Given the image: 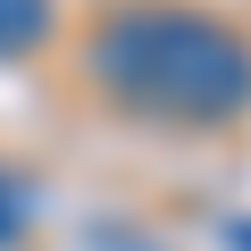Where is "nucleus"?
Wrapping results in <instances>:
<instances>
[{
  "mask_svg": "<svg viewBox=\"0 0 251 251\" xmlns=\"http://www.w3.org/2000/svg\"><path fill=\"white\" fill-rule=\"evenodd\" d=\"M59 42V0H0V59H34Z\"/></svg>",
  "mask_w": 251,
  "mask_h": 251,
  "instance_id": "nucleus-2",
  "label": "nucleus"
},
{
  "mask_svg": "<svg viewBox=\"0 0 251 251\" xmlns=\"http://www.w3.org/2000/svg\"><path fill=\"white\" fill-rule=\"evenodd\" d=\"M226 243H234V251H251V218H234V226H226Z\"/></svg>",
  "mask_w": 251,
  "mask_h": 251,
  "instance_id": "nucleus-4",
  "label": "nucleus"
},
{
  "mask_svg": "<svg viewBox=\"0 0 251 251\" xmlns=\"http://www.w3.org/2000/svg\"><path fill=\"white\" fill-rule=\"evenodd\" d=\"M84 84L159 126H234L251 117V34L193 0H126L84 34Z\"/></svg>",
  "mask_w": 251,
  "mask_h": 251,
  "instance_id": "nucleus-1",
  "label": "nucleus"
},
{
  "mask_svg": "<svg viewBox=\"0 0 251 251\" xmlns=\"http://www.w3.org/2000/svg\"><path fill=\"white\" fill-rule=\"evenodd\" d=\"M9 243H25V193L0 184V251H9Z\"/></svg>",
  "mask_w": 251,
  "mask_h": 251,
  "instance_id": "nucleus-3",
  "label": "nucleus"
}]
</instances>
